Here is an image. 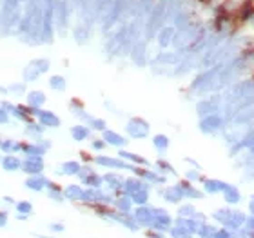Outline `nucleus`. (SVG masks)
<instances>
[{"mask_svg": "<svg viewBox=\"0 0 254 238\" xmlns=\"http://www.w3.org/2000/svg\"><path fill=\"white\" fill-rule=\"evenodd\" d=\"M22 171L28 173L29 176L42 175V171H44V160H42V156H28L26 160L22 162Z\"/></svg>", "mask_w": 254, "mask_h": 238, "instance_id": "4468645a", "label": "nucleus"}, {"mask_svg": "<svg viewBox=\"0 0 254 238\" xmlns=\"http://www.w3.org/2000/svg\"><path fill=\"white\" fill-rule=\"evenodd\" d=\"M158 195L160 198H162L165 204H169V205H180L182 202H186V198H184V195H182V191H180V187L176 184L160 187Z\"/></svg>", "mask_w": 254, "mask_h": 238, "instance_id": "1a4fd4ad", "label": "nucleus"}, {"mask_svg": "<svg viewBox=\"0 0 254 238\" xmlns=\"http://www.w3.org/2000/svg\"><path fill=\"white\" fill-rule=\"evenodd\" d=\"M247 217H249L247 213L241 211L240 207H233V213H231V217H229V220H227V224L223 227L229 229L231 233H238L240 229H243Z\"/></svg>", "mask_w": 254, "mask_h": 238, "instance_id": "9b49d317", "label": "nucleus"}, {"mask_svg": "<svg viewBox=\"0 0 254 238\" xmlns=\"http://www.w3.org/2000/svg\"><path fill=\"white\" fill-rule=\"evenodd\" d=\"M218 227H220V225L214 224L213 220H209L205 224H202V227H200L198 233H196V238H214V233L218 231Z\"/></svg>", "mask_w": 254, "mask_h": 238, "instance_id": "c85d7f7f", "label": "nucleus"}, {"mask_svg": "<svg viewBox=\"0 0 254 238\" xmlns=\"http://www.w3.org/2000/svg\"><path fill=\"white\" fill-rule=\"evenodd\" d=\"M214 238H234V233H231L225 227H218V231L214 233Z\"/></svg>", "mask_w": 254, "mask_h": 238, "instance_id": "79ce46f5", "label": "nucleus"}, {"mask_svg": "<svg viewBox=\"0 0 254 238\" xmlns=\"http://www.w3.org/2000/svg\"><path fill=\"white\" fill-rule=\"evenodd\" d=\"M234 238H247V237H245V235L241 233V229H240L238 233H234Z\"/></svg>", "mask_w": 254, "mask_h": 238, "instance_id": "3c124183", "label": "nucleus"}, {"mask_svg": "<svg viewBox=\"0 0 254 238\" xmlns=\"http://www.w3.org/2000/svg\"><path fill=\"white\" fill-rule=\"evenodd\" d=\"M144 233L147 238H167L165 233H160V231H156V229H144Z\"/></svg>", "mask_w": 254, "mask_h": 238, "instance_id": "37998d69", "label": "nucleus"}, {"mask_svg": "<svg viewBox=\"0 0 254 238\" xmlns=\"http://www.w3.org/2000/svg\"><path fill=\"white\" fill-rule=\"evenodd\" d=\"M80 168H82V164L76 160H68L64 162L62 166H60V171H56V175H64V176H76L80 173Z\"/></svg>", "mask_w": 254, "mask_h": 238, "instance_id": "5701e85b", "label": "nucleus"}, {"mask_svg": "<svg viewBox=\"0 0 254 238\" xmlns=\"http://www.w3.org/2000/svg\"><path fill=\"white\" fill-rule=\"evenodd\" d=\"M44 102H46V97H44V93H40V91L29 93V105H31V107L38 109V107H40Z\"/></svg>", "mask_w": 254, "mask_h": 238, "instance_id": "e433bc0d", "label": "nucleus"}, {"mask_svg": "<svg viewBox=\"0 0 254 238\" xmlns=\"http://www.w3.org/2000/svg\"><path fill=\"white\" fill-rule=\"evenodd\" d=\"M154 207L156 205H151V204H145V205H135V209L131 211L133 213V218L136 220V224L142 227V229H149L152 224V218H154Z\"/></svg>", "mask_w": 254, "mask_h": 238, "instance_id": "423d86ee", "label": "nucleus"}, {"mask_svg": "<svg viewBox=\"0 0 254 238\" xmlns=\"http://www.w3.org/2000/svg\"><path fill=\"white\" fill-rule=\"evenodd\" d=\"M48 231L51 235H60L66 231V225H64V222H51V224H48Z\"/></svg>", "mask_w": 254, "mask_h": 238, "instance_id": "58836bf2", "label": "nucleus"}, {"mask_svg": "<svg viewBox=\"0 0 254 238\" xmlns=\"http://www.w3.org/2000/svg\"><path fill=\"white\" fill-rule=\"evenodd\" d=\"M15 215H26V217H33L34 213V207H33V202H29V200H18V202L15 204Z\"/></svg>", "mask_w": 254, "mask_h": 238, "instance_id": "c756f323", "label": "nucleus"}, {"mask_svg": "<svg viewBox=\"0 0 254 238\" xmlns=\"http://www.w3.org/2000/svg\"><path fill=\"white\" fill-rule=\"evenodd\" d=\"M102 138L105 140L107 146L118 147V149H124V147L127 146V138L122 136L120 133H117V131H113V129H105L102 133Z\"/></svg>", "mask_w": 254, "mask_h": 238, "instance_id": "a211bd4d", "label": "nucleus"}, {"mask_svg": "<svg viewBox=\"0 0 254 238\" xmlns=\"http://www.w3.org/2000/svg\"><path fill=\"white\" fill-rule=\"evenodd\" d=\"M186 162H187V164H191L192 169H200V171H202V166H200V164H198L196 160H192V158H189V156H187Z\"/></svg>", "mask_w": 254, "mask_h": 238, "instance_id": "de8ad7c7", "label": "nucleus"}, {"mask_svg": "<svg viewBox=\"0 0 254 238\" xmlns=\"http://www.w3.org/2000/svg\"><path fill=\"white\" fill-rule=\"evenodd\" d=\"M7 120H9L7 111L4 109V107H0V124H7Z\"/></svg>", "mask_w": 254, "mask_h": 238, "instance_id": "49530a36", "label": "nucleus"}, {"mask_svg": "<svg viewBox=\"0 0 254 238\" xmlns=\"http://www.w3.org/2000/svg\"><path fill=\"white\" fill-rule=\"evenodd\" d=\"M203 178H205V175L200 171V169H187L186 171V180H189V182L192 184H202L203 182Z\"/></svg>", "mask_w": 254, "mask_h": 238, "instance_id": "f704fd0d", "label": "nucleus"}, {"mask_svg": "<svg viewBox=\"0 0 254 238\" xmlns=\"http://www.w3.org/2000/svg\"><path fill=\"white\" fill-rule=\"evenodd\" d=\"M69 107H71V113H75V115L80 120H85V122H87V120L91 119V115L85 111V107H84L82 100H78V98H73V100L69 102Z\"/></svg>", "mask_w": 254, "mask_h": 238, "instance_id": "cd10ccee", "label": "nucleus"}, {"mask_svg": "<svg viewBox=\"0 0 254 238\" xmlns=\"http://www.w3.org/2000/svg\"><path fill=\"white\" fill-rule=\"evenodd\" d=\"M34 238H53V237H48V235H38V233H33Z\"/></svg>", "mask_w": 254, "mask_h": 238, "instance_id": "603ef678", "label": "nucleus"}, {"mask_svg": "<svg viewBox=\"0 0 254 238\" xmlns=\"http://www.w3.org/2000/svg\"><path fill=\"white\" fill-rule=\"evenodd\" d=\"M48 182H49V178H46L44 175L28 176V180H26V184H24V187L29 191H33V193H42V191L46 189Z\"/></svg>", "mask_w": 254, "mask_h": 238, "instance_id": "aec40b11", "label": "nucleus"}, {"mask_svg": "<svg viewBox=\"0 0 254 238\" xmlns=\"http://www.w3.org/2000/svg\"><path fill=\"white\" fill-rule=\"evenodd\" d=\"M247 215L254 217V195L249 196V200H247Z\"/></svg>", "mask_w": 254, "mask_h": 238, "instance_id": "a18cd8bd", "label": "nucleus"}, {"mask_svg": "<svg viewBox=\"0 0 254 238\" xmlns=\"http://www.w3.org/2000/svg\"><path fill=\"white\" fill-rule=\"evenodd\" d=\"M103 178V187L105 191H109L113 193L115 196L118 195H124V176L117 173V171H107V173H103L102 175Z\"/></svg>", "mask_w": 254, "mask_h": 238, "instance_id": "6e6552de", "label": "nucleus"}, {"mask_svg": "<svg viewBox=\"0 0 254 238\" xmlns=\"http://www.w3.org/2000/svg\"><path fill=\"white\" fill-rule=\"evenodd\" d=\"M49 85H51V89H55V91H64L66 89V78L64 77H51L49 80Z\"/></svg>", "mask_w": 254, "mask_h": 238, "instance_id": "4c0bfd02", "label": "nucleus"}, {"mask_svg": "<svg viewBox=\"0 0 254 238\" xmlns=\"http://www.w3.org/2000/svg\"><path fill=\"white\" fill-rule=\"evenodd\" d=\"M243 231H254V217H251V215L247 217L245 225H243Z\"/></svg>", "mask_w": 254, "mask_h": 238, "instance_id": "c03bdc74", "label": "nucleus"}, {"mask_svg": "<svg viewBox=\"0 0 254 238\" xmlns=\"http://www.w3.org/2000/svg\"><path fill=\"white\" fill-rule=\"evenodd\" d=\"M172 35H174V29H171V28L162 29V31H160V36H158V44L162 46V48H167V46L174 40Z\"/></svg>", "mask_w": 254, "mask_h": 238, "instance_id": "72a5a7b5", "label": "nucleus"}, {"mask_svg": "<svg viewBox=\"0 0 254 238\" xmlns=\"http://www.w3.org/2000/svg\"><path fill=\"white\" fill-rule=\"evenodd\" d=\"M46 191H48V198L49 200H53L56 204H64L66 202V198H64V187L60 184L53 182V180H49L48 186H46Z\"/></svg>", "mask_w": 254, "mask_h": 238, "instance_id": "412c9836", "label": "nucleus"}, {"mask_svg": "<svg viewBox=\"0 0 254 238\" xmlns=\"http://www.w3.org/2000/svg\"><path fill=\"white\" fill-rule=\"evenodd\" d=\"M221 198H223V202H225L227 205L236 207V205H240V202L243 200V195H241L238 186L225 182L223 184V189H221Z\"/></svg>", "mask_w": 254, "mask_h": 238, "instance_id": "9d476101", "label": "nucleus"}, {"mask_svg": "<svg viewBox=\"0 0 254 238\" xmlns=\"http://www.w3.org/2000/svg\"><path fill=\"white\" fill-rule=\"evenodd\" d=\"M196 213H198L196 205L192 202H189V200H186V202H182L180 205H176V217H180V218H192Z\"/></svg>", "mask_w": 254, "mask_h": 238, "instance_id": "393cba45", "label": "nucleus"}, {"mask_svg": "<svg viewBox=\"0 0 254 238\" xmlns=\"http://www.w3.org/2000/svg\"><path fill=\"white\" fill-rule=\"evenodd\" d=\"M154 171H158L160 175H164V176H178V171L172 168L171 162L164 160V158H160V160L154 162Z\"/></svg>", "mask_w": 254, "mask_h": 238, "instance_id": "a878e982", "label": "nucleus"}, {"mask_svg": "<svg viewBox=\"0 0 254 238\" xmlns=\"http://www.w3.org/2000/svg\"><path fill=\"white\" fill-rule=\"evenodd\" d=\"M2 202L7 204V205H13V207H15V204H17L15 202V198H11V196H4V198H2Z\"/></svg>", "mask_w": 254, "mask_h": 238, "instance_id": "09e8293b", "label": "nucleus"}, {"mask_svg": "<svg viewBox=\"0 0 254 238\" xmlns=\"http://www.w3.org/2000/svg\"><path fill=\"white\" fill-rule=\"evenodd\" d=\"M223 180H218V178H209L205 176L203 182H202V191L205 196H214V195H221V189H223Z\"/></svg>", "mask_w": 254, "mask_h": 238, "instance_id": "dca6fc26", "label": "nucleus"}, {"mask_svg": "<svg viewBox=\"0 0 254 238\" xmlns=\"http://www.w3.org/2000/svg\"><path fill=\"white\" fill-rule=\"evenodd\" d=\"M118 158L129 162L133 166H140V168H149V166H151L147 158H144V156H140V154H136V153L125 151V149H118Z\"/></svg>", "mask_w": 254, "mask_h": 238, "instance_id": "6ab92c4d", "label": "nucleus"}, {"mask_svg": "<svg viewBox=\"0 0 254 238\" xmlns=\"http://www.w3.org/2000/svg\"><path fill=\"white\" fill-rule=\"evenodd\" d=\"M167 238H194V235L187 229L186 218L174 217V224L167 233Z\"/></svg>", "mask_w": 254, "mask_h": 238, "instance_id": "ddd939ff", "label": "nucleus"}, {"mask_svg": "<svg viewBox=\"0 0 254 238\" xmlns=\"http://www.w3.org/2000/svg\"><path fill=\"white\" fill-rule=\"evenodd\" d=\"M7 224H9V211L0 209V229L7 227Z\"/></svg>", "mask_w": 254, "mask_h": 238, "instance_id": "a19ab883", "label": "nucleus"}, {"mask_svg": "<svg viewBox=\"0 0 254 238\" xmlns=\"http://www.w3.org/2000/svg\"><path fill=\"white\" fill-rule=\"evenodd\" d=\"M196 113L200 119L214 115V113H221V93H213V95H205L196 102Z\"/></svg>", "mask_w": 254, "mask_h": 238, "instance_id": "f03ea898", "label": "nucleus"}, {"mask_svg": "<svg viewBox=\"0 0 254 238\" xmlns=\"http://www.w3.org/2000/svg\"><path fill=\"white\" fill-rule=\"evenodd\" d=\"M140 189H151V186L135 175L124 180V195L131 196L133 193H136V191H140Z\"/></svg>", "mask_w": 254, "mask_h": 238, "instance_id": "2eb2a0df", "label": "nucleus"}, {"mask_svg": "<svg viewBox=\"0 0 254 238\" xmlns=\"http://www.w3.org/2000/svg\"><path fill=\"white\" fill-rule=\"evenodd\" d=\"M105 147H107V144H105V140H103V138H93V140H91V149H93V151L102 153Z\"/></svg>", "mask_w": 254, "mask_h": 238, "instance_id": "ea45409f", "label": "nucleus"}, {"mask_svg": "<svg viewBox=\"0 0 254 238\" xmlns=\"http://www.w3.org/2000/svg\"><path fill=\"white\" fill-rule=\"evenodd\" d=\"M113 209L120 211V213H131L135 209V204L131 200V196L127 195H118L115 196V202H113Z\"/></svg>", "mask_w": 254, "mask_h": 238, "instance_id": "4be33fe9", "label": "nucleus"}, {"mask_svg": "<svg viewBox=\"0 0 254 238\" xmlns=\"http://www.w3.org/2000/svg\"><path fill=\"white\" fill-rule=\"evenodd\" d=\"M225 127H227V120L223 119L221 113H214V115L203 117V119H200L198 122L200 133H203L205 136H214V135L223 133Z\"/></svg>", "mask_w": 254, "mask_h": 238, "instance_id": "f257e3e1", "label": "nucleus"}, {"mask_svg": "<svg viewBox=\"0 0 254 238\" xmlns=\"http://www.w3.org/2000/svg\"><path fill=\"white\" fill-rule=\"evenodd\" d=\"M98 168H105L109 171H133V164L122 160L118 156H109V154H96L93 160Z\"/></svg>", "mask_w": 254, "mask_h": 238, "instance_id": "7ed1b4c3", "label": "nucleus"}, {"mask_svg": "<svg viewBox=\"0 0 254 238\" xmlns=\"http://www.w3.org/2000/svg\"><path fill=\"white\" fill-rule=\"evenodd\" d=\"M84 187L82 184H69L64 187V198L68 202H73V204H80L82 202V196H84Z\"/></svg>", "mask_w": 254, "mask_h": 238, "instance_id": "f3484780", "label": "nucleus"}, {"mask_svg": "<svg viewBox=\"0 0 254 238\" xmlns=\"http://www.w3.org/2000/svg\"><path fill=\"white\" fill-rule=\"evenodd\" d=\"M38 120H40V124L44 127H58L60 126V119L56 117L55 113L51 111H38Z\"/></svg>", "mask_w": 254, "mask_h": 238, "instance_id": "b1692460", "label": "nucleus"}, {"mask_svg": "<svg viewBox=\"0 0 254 238\" xmlns=\"http://www.w3.org/2000/svg\"><path fill=\"white\" fill-rule=\"evenodd\" d=\"M87 126H89V129H93V131H100V133H103V131L107 129V122H105L103 119L91 117V119L87 120Z\"/></svg>", "mask_w": 254, "mask_h": 238, "instance_id": "c9c22d12", "label": "nucleus"}, {"mask_svg": "<svg viewBox=\"0 0 254 238\" xmlns=\"http://www.w3.org/2000/svg\"><path fill=\"white\" fill-rule=\"evenodd\" d=\"M152 146H154V149H156L160 154H164L165 151L169 149V146H171V140H169L167 135H154V136H152Z\"/></svg>", "mask_w": 254, "mask_h": 238, "instance_id": "7c9ffc66", "label": "nucleus"}, {"mask_svg": "<svg viewBox=\"0 0 254 238\" xmlns=\"http://www.w3.org/2000/svg\"><path fill=\"white\" fill-rule=\"evenodd\" d=\"M131 200L135 205H145V204H149L151 200V189H140L136 193H133L131 195Z\"/></svg>", "mask_w": 254, "mask_h": 238, "instance_id": "473e14b6", "label": "nucleus"}, {"mask_svg": "<svg viewBox=\"0 0 254 238\" xmlns=\"http://www.w3.org/2000/svg\"><path fill=\"white\" fill-rule=\"evenodd\" d=\"M71 136H73L76 142H82V140L91 138L89 126H84V124H76V126H73L71 127Z\"/></svg>", "mask_w": 254, "mask_h": 238, "instance_id": "bb28decb", "label": "nucleus"}, {"mask_svg": "<svg viewBox=\"0 0 254 238\" xmlns=\"http://www.w3.org/2000/svg\"><path fill=\"white\" fill-rule=\"evenodd\" d=\"M176 186L180 187V191H182V195H184V198L186 200H202V198H205V195H203V191L200 189V187H196V184L189 182V180H178L176 182Z\"/></svg>", "mask_w": 254, "mask_h": 238, "instance_id": "f8f14e48", "label": "nucleus"}, {"mask_svg": "<svg viewBox=\"0 0 254 238\" xmlns=\"http://www.w3.org/2000/svg\"><path fill=\"white\" fill-rule=\"evenodd\" d=\"M15 218H17L18 222H26V220H29V217H26V215H15Z\"/></svg>", "mask_w": 254, "mask_h": 238, "instance_id": "8fccbe9b", "label": "nucleus"}, {"mask_svg": "<svg viewBox=\"0 0 254 238\" xmlns=\"http://www.w3.org/2000/svg\"><path fill=\"white\" fill-rule=\"evenodd\" d=\"M125 131H127V135H129L131 138H135V140H144V138H147L149 133H151V126H149L147 120L140 119V117H133V119L127 122Z\"/></svg>", "mask_w": 254, "mask_h": 238, "instance_id": "20e7f679", "label": "nucleus"}, {"mask_svg": "<svg viewBox=\"0 0 254 238\" xmlns=\"http://www.w3.org/2000/svg\"><path fill=\"white\" fill-rule=\"evenodd\" d=\"M2 168L6 169V171H9V173L18 171V169H22V160L17 158V156H13V154H7V156L2 158Z\"/></svg>", "mask_w": 254, "mask_h": 238, "instance_id": "2f4dec72", "label": "nucleus"}, {"mask_svg": "<svg viewBox=\"0 0 254 238\" xmlns=\"http://www.w3.org/2000/svg\"><path fill=\"white\" fill-rule=\"evenodd\" d=\"M76 176H78V180L82 182L84 187H95V189L103 187L102 175H98L91 166H82V168H80V173Z\"/></svg>", "mask_w": 254, "mask_h": 238, "instance_id": "0eeeda50", "label": "nucleus"}, {"mask_svg": "<svg viewBox=\"0 0 254 238\" xmlns=\"http://www.w3.org/2000/svg\"><path fill=\"white\" fill-rule=\"evenodd\" d=\"M174 224V217H172L169 211L165 207H154V218H152V224L149 229H156L160 233H169V229Z\"/></svg>", "mask_w": 254, "mask_h": 238, "instance_id": "39448f33", "label": "nucleus"}]
</instances>
